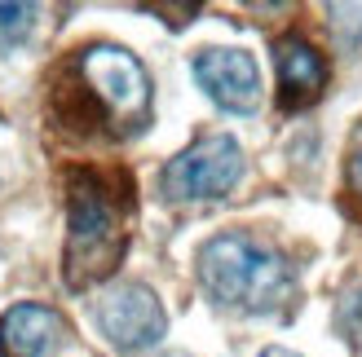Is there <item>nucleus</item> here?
<instances>
[{
    "label": "nucleus",
    "instance_id": "obj_10",
    "mask_svg": "<svg viewBox=\"0 0 362 357\" xmlns=\"http://www.w3.org/2000/svg\"><path fill=\"white\" fill-rule=\"evenodd\" d=\"M340 327H345V335L362 349V282L345 296V305H340Z\"/></svg>",
    "mask_w": 362,
    "mask_h": 357
},
{
    "label": "nucleus",
    "instance_id": "obj_7",
    "mask_svg": "<svg viewBox=\"0 0 362 357\" xmlns=\"http://www.w3.org/2000/svg\"><path fill=\"white\" fill-rule=\"evenodd\" d=\"M274 71H279V106L283 111H305L327 88V58L305 35L274 40Z\"/></svg>",
    "mask_w": 362,
    "mask_h": 357
},
{
    "label": "nucleus",
    "instance_id": "obj_1",
    "mask_svg": "<svg viewBox=\"0 0 362 357\" xmlns=\"http://www.w3.org/2000/svg\"><path fill=\"white\" fill-rule=\"evenodd\" d=\"M53 115L71 133L133 137L151 123V75L129 49L84 44L53 75Z\"/></svg>",
    "mask_w": 362,
    "mask_h": 357
},
{
    "label": "nucleus",
    "instance_id": "obj_9",
    "mask_svg": "<svg viewBox=\"0 0 362 357\" xmlns=\"http://www.w3.org/2000/svg\"><path fill=\"white\" fill-rule=\"evenodd\" d=\"M31 18H35V5H0V35L5 40H23L31 31Z\"/></svg>",
    "mask_w": 362,
    "mask_h": 357
},
{
    "label": "nucleus",
    "instance_id": "obj_6",
    "mask_svg": "<svg viewBox=\"0 0 362 357\" xmlns=\"http://www.w3.org/2000/svg\"><path fill=\"white\" fill-rule=\"evenodd\" d=\"M194 80L221 111L234 115L257 111L261 102V71L243 49H204L194 58Z\"/></svg>",
    "mask_w": 362,
    "mask_h": 357
},
{
    "label": "nucleus",
    "instance_id": "obj_3",
    "mask_svg": "<svg viewBox=\"0 0 362 357\" xmlns=\"http://www.w3.org/2000/svg\"><path fill=\"white\" fill-rule=\"evenodd\" d=\"M199 282L216 305L243 313H274L296 291L292 265L283 260V252L247 234H216L199 247Z\"/></svg>",
    "mask_w": 362,
    "mask_h": 357
},
{
    "label": "nucleus",
    "instance_id": "obj_8",
    "mask_svg": "<svg viewBox=\"0 0 362 357\" xmlns=\"http://www.w3.org/2000/svg\"><path fill=\"white\" fill-rule=\"evenodd\" d=\"M62 317L49 305H13L0 317V357H40L58 344Z\"/></svg>",
    "mask_w": 362,
    "mask_h": 357
},
{
    "label": "nucleus",
    "instance_id": "obj_4",
    "mask_svg": "<svg viewBox=\"0 0 362 357\" xmlns=\"http://www.w3.org/2000/svg\"><path fill=\"white\" fill-rule=\"evenodd\" d=\"M239 176H243V155L234 146V137L212 133V137H199L194 146H186L177 159H168L159 181H164L168 199L190 203V199H221V194L234 190Z\"/></svg>",
    "mask_w": 362,
    "mask_h": 357
},
{
    "label": "nucleus",
    "instance_id": "obj_12",
    "mask_svg": "<svg viewBox=\"0 0 362 357\" xmlns=\"http://www.w3.org/2000/svg\"><path fill=\"white\" fill-rule=\"evenodd\" d=\"M261 357H296V353H292V349H265Z\"/></svg>",
    "mask_w": 362,
    "mask_h": 357
},
{
    "label": "nucleus",
    "instance_id": "obj_11",
    "mask_svg": "<svg viewBox=\"0 0 362 357\" xmlns=\"http://www.w3.org/2000/svg\"><path fill=\"white\" fill-rule=\"evenodd\" d=\"M345 186H349V194H358V199H362V123H358L354 137H349V155H345Z\"/></svg>",
    "mask_w": 362,
    "mask_h": 357
},
{
    "label": "nucleus",
    "instance_id": "obj_5",
    "mask_svg": "<svg viewBox=\"0 0 362 357\" xmlns=\"http://www.w3.org/2000/svg\"><path fill=\"white\" fill-rule=\"evenodd\" d=\"M98 327L115 349L137 353V349H151L159 335H164L168 317H164V305H159V296L151 287L119 282L115 291H106L98 300Z\"/></svg>",
    "mask_w": 362,
    "mask_h": 357
},
{
    "label": "nucleus",
    "instance_id": "obj_2",
    "mask_svg": "<svg viewBox=\"0 0 362 357\" xmlns=\"http://www.w3.org/2000/svg\"><path fill=\"white\" fill-rule=\"evenodd\" d=\"M133 176L124 168H66V252L62 274L71 291L106 282L124 252L133 225Z\"/></svg>",
    "mask_w": 362,
    "mask_h": 357
}]
</instances>
